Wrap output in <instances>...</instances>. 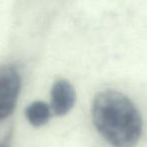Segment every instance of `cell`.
I'll return each mask as SVG.
<instances>
[{"mask_svg":"<svg viewBox=\"0 0 147 147\" xmlns=\"http://www.w3.org/2000/svg\"><path fill=\"white\" fill-rule=\"evenodd\" d=\"M92 120L98 133L112 147H134L143 131L141 114L123 93L105 90L95 96Z\"/></svg>","mask_w":147,"mask_h":147,"instance_id":"6da1fadb","label":"cell"},{"mask_svg":"<svg viewBox=\"0 0 147 147\" xmlns=\"http://www.w3.org/2000/svg\"><path fill=\"white\" fill-rule=\"evenodd\" d=\"M0 147H10L9 146V143L6 142V143H3V144H1V146Z\"/></svg>","mask_w":147,"mask_h":147,"instance_id":"5b68a950","label":"cell"},{"mask_svg":"<svg viewBox=\"0 0 147 147\" xmlns=\"http://www.w3.org/2000/svg\"><path fill=\"white\" fill-rule=\"evenodd\" d=\"M21 89L19 71L12 65L0 67V120L6 119L14 111Z\"/></svg>","mask_w":147,"mask_h":147,"instance_id":"7a4b0ae2","label":"cell"},{"mask_svg":"<svg viewBox=\"0 0 147 147\" xmlns=\"http://www.w3.org/2000/svg\"><path fill=\"white\" fill-rule=\"evenodd\" d=\"M77 100L76 90L65 79H59L53 83L51 90V109L57 116H65L75 106Z\"/></svg>","mask_w":147,"mask_h":147,"instance_id":"3957f363","label":"cell"},{"mask_svg":"<svg viewBox=\"0 0 147 147\" xmlns=\"http://www.w3.org/2000/svg\"><path fill=\"white\" fill-rule=\"evenodd\" d=\"M26 120L31 126L39 128L47 124L51 116V106L42 101H34L25 108Z\"/></svg>","mask_w":147,"mask_h":147,"instance_id":"277c9868","label":"cell"}]
</instances>
